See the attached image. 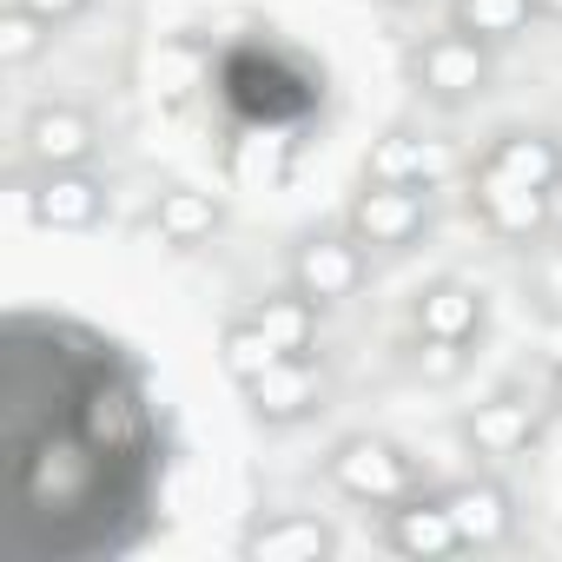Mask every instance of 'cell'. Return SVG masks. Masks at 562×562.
Here are the masks:
<instances>
[{"label":"cell","instance_id":"6da1fadb","mask_svg":"<svg viewBox=\"0 0 562 562\" xmlns=\"http://www.w3.org/2000/svg\"><path fill=\"white\" fill-rule=\"evenodd\" d=\"M325 483L345 496V503H364V509H391L397 496L417 490V457L391 437H371V430H351L325 450Z\"/></svg>","mask_w":562,"mask_h":562},{"label":"cell","instance_id":"7a4b0ae2","mask_svg":"<svg viewBox=\"0 0 562 562\" xmlns=\"http://www.w3.org/2000/svg\"><path fill=\"white\" fill-rule=\"evenodd\" d=\"M404 74H411V87H417L424 100H437V106H470V100L490 93L496 60H490L483 41L443 27V34H430V41H417V47L404 54Z\"/></svg>","mask_w":562,"mask_h":562},{"label":"cell","instance_id":"3957f363","mask_svg":"<svg viewBox=\"0 0 562 562\" xmlns=\"http://www.w3.org/2000/svg\"><path fill=\"white\" fill-rule=\"evenodd\" d=\"M292 285L305 292V299H318L325 312H338V305H351L358 292H364V278H371V251L351 238V232H305L299 245H292Z\"/></svg>","mask_w":562,"mask_h":562},{"label":"cell","instance_id":"277c9868","mask_svg":"<svg viewBox=\"0 0 562 562\" xmlns=\"http://www.w3.org/2000/svg\"><path fill=\"white\" fill-rule=\"evenodd\" d=\"M430 225V186H378L364 179V192L345 212V232L364 251H411Z\"/></svg>","mask_w":562,"mask_h":562},{"label":"cell","instance_id":"5b68a950","mask_svg":"<svg viewBox=\"0 0 562 562\" xmlns=\"http://www.w3.org/2000/svg\"><path fill=\"white\" fill-rule=\"evenodd\" d=\"M378 516H384V522H378L384 549L404 555V562H450V555H470L463 536H457V516H450L443 490H411V496H397V503L378 509Z\"/></svg>","mask_w":562,"mask_h":562},{"label":"cell","instance_id":"8992f818","mask_svg":"<svg viewBox=\"0 0 562 562\" xmlns=\"http://www.w3.org/2000/svg\"><path fill=\"white\" fill-rule=\"evenodd\" d=\"M325 397H331L325 358H278L258 384H245V411H251V424H265V430H292V424L318 417Z\"/></svg>","mask_w":562,"mask_h":562},{"label":"cell","instance_id":"52a82bcc","mask_svg":"<svg viewBox=\"0 0 562 562\" xmlns=\"http://www.w3.org/2000/svg\"><path fill=\"white\" fill-rule=\"evenodd\" d=\"M549 199H555V192L516 186V179L496 172L490 159H476V172H470V212H476V225H483L490 238H503V245L542 238V232H549Z\"/></svg>","mask_w":562,"mask_h":562},{"label":"cell","instance_id":"ba28073f","mask_svg":"<svg viewBox=\"0 0 562 562\" xmlns=\"http://www.w3.org/2000/svg\"><path fill=\"white\" fill-rule=\"evenodd\" d=\"M27 212H34L41 232H93L113 212V192L87 166H54V172H41L27 186Z\"/></svg>","mask_w":562,"mask_h":562},{"label":"cell","instance_id":"9c48e42d","mask_svg":"<svg viewBox=\"0 0 562 562\" xmlns=\"http://www.w3.org/2000/svg\"><path fill=\"white\" fill-rule=\"evenodd\" d=\"M245 562H331L338 555V529L325 516L305 509H258L238 536Z\"/></svg>","mask_w":562,"mask_h":562},{"label":"cell","instance_id":"30bf717a","mask_svg":"<svg viewBox=\"0 0 562 562\" xmlns=\"http://www.w3.org/2000/svg\"><path fill=\"white\" fill-rule=\"evenodd\" d=\"M21 146H27V166H34V172H54V166H93V153H100V126H93L87 106L47 100V106L27 113Z\"/></svg>","mask_w":562,"mask_h":562},{"label":"cell","instance_id":"8fae6325","mask_svg":"<svg viewBox=\"0 0 562 562\" xmlns=\"http://www.w3.org/2000/svg\"><path fill=\"white\" fill-rule=\"evenodd\" d=\"M536 437H542V411H536V397H522V391H496V397H483V404L463 417V450L483 457V463H509V457H522Z\"/></svg>","mask_w":562,"mask_h":562},{"label":"cell","instance_id":"7c38bea8","mask_svg":"<svg viewBox=\"0 0 562 562\" xmlns=\"http://www.w3.org/2000/svg\"><path fill=\"white\" fill-rule=\"evenodd\" d=\"M443 503H450L457 536H463V549H470V555L503 549V542L516 536V496H509V483H503V476H463V483H450V490H443Z\"/></svg>","mask_w":562,"mask_h":562},{"label":"cell","instance_id":"4fadbf2b","mask_svg":"<svg viewBox=\"0 0 562 562\" xmlns=\"http://www.w3.org/2000/svg\"><path fill=\"white\" fill-rule=\"evenodd\" d=\"M490 325V299L476 285H463V278H437V285L417 292L411 305V331L417 338H443V345H476Z\"/></svg>","mask_w":562,"mask_h":562},{"label":"cell","instance_id":"5bb4252c","mask_svg":"<svg viewBox=\"0 0 562 562\" xmlns=\"http://www.w3.org/2000/svg\"><path fill=\"white\" fill-rule=\"evenodd\" d=\"M251 325L285 351V358H318V325H325V305L318 299H305L292 278L278 292H265L258 305H251Z\"/></svg>","mask_w":562,"mask_h":562},{"label":"cell","instance_id":"9a60e30c","mask_svg":"<svg viewBox=\"0 0 562 562\" xmlns=\"http://www.w3.org/2000/svg\"><path fill=\"white\" fill-rule=\"evenodd\" d=\"M496 172H509L516 186H536V192H562V139L542 133V126H509L490 139L483 153Z\"/></svg>","mask_w":562,"mask_h":562},{"label":"cell","instance_id":"2e32d148","mask_svg":"<svg viewBox=\"0 0 562 562\" xmlns=\"http://www.w3.org/2000/svg\"><path fill=\"white\" fill-rule=\"evenodd\" d=\"M437 172H443L437 146L424 133H411V126L378 133L371 153H364V179H378V186H437Z\"/></svg>","mask_w":562,"mask_h":562},{"label":"cell","instance_id":"e0dca14e","mask_svg":"<svg viewBox=\"0 0 562 562\" xmlns=\"http://www.w3.org/2000/svg\"><path fill=\"white\" fill-rule=\"evenodd\" d=\"M218 225H225V205H218L205 186H166L159 205H153V232H159L172 251H199Z\"/></svg>","mask_w":562,"mask_h":562},{"label":"cell","instance_id":"ac0fdd59","mask_svg":"<svg viewBox=\"0 0 562 562\" xmlns=\"http://www.w3.org/2000/svg\"><path fill=\"white\" fill-rule=\"evenodd\" d=\"M536 14H542V0H450V27L483 47H509L516 34H529Z\"/></svg>","mask_w":562,"mask_h":562},{"label":"cell","instance_id":"d6986e66","mask_svg":"<svg viewBox=\"0 0 562 562\" xmlns=\"http://www.w3.org/2000/svg\"><path fill=\"white\" fill-rule=\"evenodd\" d=\"M278 358H285V351H278V345L251 325V312H238V318H225V325H218V371H225L238 391H245V384H258Z\"/></svg>","mask_w":562,"mask_h":562},{"label":"cell","instance_id":"ffe728a7","mask_svg":"<svg viewBox=\"0 0 562 562\" xmlns=\"http://www.w3.org/2000/svg\"><path fill=\"white\" fill-rule=\"evenodd\" d=\"M54 47V21H41L34 8H21V0H8L0 8V67H34L41 54Z\"/></svg>","mask_w":562,"mask_h":562},{"label":"cell","instance_id":"44dd1931","mask_svg":"<svg viewBox=\"0 0 562 562\" xmlns=\"http://www.w3.org/2000/svg\"><path fill=\"white\" fill-rule=\"evenodd\" d=\"M21 8H34L41 21H54V27H67V21H80L93 0H21Z\"/></svg>","mask_w":562,"mask_h":562},{"label":"cell","instance_id":"7402d4cb","mask_svg":"<svg viewBox=\"0 0 562 562\" xmlns=\"http://www.w3.org/2000/svg\"><path fill=\"white\" fill-rule=\"evenodd\" d=\"M549 404H555V417H562V364L549 371Z\"/></svg>","mask_w":562,"mask_h":562},{"label":"cell","instance_id":"603a6c76","mask_svg":"<svg viewBox=\"0 0 562 562\" xmlns=\"http://www.w3.org/2000/svg\"><path fill=\"white\" fill-rule=\"evenodd\" d=\"M542 14H549V21H562V0H542Z\"/></svg>","mask_w":562,"mask_h":562}]
</instances>
